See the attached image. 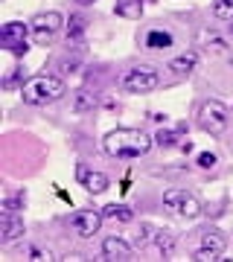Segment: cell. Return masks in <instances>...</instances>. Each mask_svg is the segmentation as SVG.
Returning a JSON list of instances; mask_svg holds the SVG:
<instances>
[{
    "mask_svg": "<svg viewBox=\"0 0 233 262\" xmlns=\"http://www.w3.org/2000/svg\"><path fill=\"white\" fill-rule=\"evenodd\" d=\"M160 84V70L155 64H134L120 76V88L125 94H149Z\"/></svg>",
    "mask_w": 233,
    "mask_h": 262,
    "instance_id": "obj_3",
    "label": "cell"
},
{
    "mask_svg": "<svg viewBox=\"0 0 233 262\" xmlns=\"http://www.w3.org/2000/svg\"><path fill=\"white\" fill-rule=\"evenodd\" d=\"M163 207L166 210H172L175 215H181V219H198V215L204 213V207H201V201H198L193 192H186V189H166L163 192Z\"/></svg>",
    "mask_w": 233,
    "mask_h": 262,
    "instance_id": "obj_6",
    "label": "cell"
},
{
    "mask_svg": "<svg viewBox=\"0 0 233 262\" xmlns=\"http://www.w3.org/2000/svg\"><path fill=\"white\" fill-rule=\"evenodd\" d=\"M175 143H178L175 131H163L160 128L158 134H155V146H160V149H169V146H175Z\"/></svg>",
    "mask_w": 233,
    "mask_h": 262,
    "instance_id": "obj_26",
    "label": "cell"
},
{
    "mask_svg": "<svg viewBox=\"0 0 233 262\" xmlns=\"http://www.w3.org/2000/svg\"><path fill=\"white\" fill-rule=\"evenodd\" d=\"M155 245H158V251H160V256H163V259H172V256H175L178 239H175V233H172V230H158Z\"/></svg>",
    "mask_w": 233,
    "mask_h": 262,
    "instance_id": "obj_17",
    "label": "cell"
},
{
    "mask_svg": "<svg viewBox=\"0 0 233 262\" xmlns=\"http://www.w3.org/2000/svg\"><path fill=\"white\" fill-rule=\"evenodd\" d=\"M88 32V18L84 15H70L67 20V41H79Z\"/></svg>",
    "mask_w": 233,
    "mask_h": 262,
    "instance_id": "obj_19",
    "label": "cell"
},
{
    "mask_svg": "<svg viewBox=\"0 0 233 262\" xmlns=\"http://www.w3.org/2000/svg\"><path fill=\"white\" fill-rule=\"evenodd\" d=\"M196 64H198V50H186V53H181V56H175L169 61L166 70H172L175 76H189L196 70Z\"/></svg>",
    "mask_w": 233,
    "mask_h": 262,
    "instance_id": "obj_13",
    "label": "cell"
},
{
    "mask_svg": "<svg viewBox=\"0 0 233 262\" xmlns=\"http://www.w3.org/2000/svg\"><path fill=\"white\" fill-rule=\"evenodd\" d=\"M32 32L29 29V24H24V20H6L3 24V29H0V41H3V47L9 50V53H15V56H27V35Z\"/></svg>",
    "mask_w": 233,
    "mask_h": 262,
    "instance_id": "obj_7",
    "label": "cell"
},
{
    "mask_svg": "<svg viewBox=\"0 0 233 262\" xmlns=\"http://www.w3.org/2000/svg\"><path fill=\"white\" fill-rule=\"evenodd\" d=\"M114 12L125 20H140V15H143V0H117L114 3Z\"/></svg>",
    "mask_w": 233,
    "mask_h": 262,
    "instance_id": "obj_16",
    "label": "cell"
},
{
    "mask_svg": "<svg viewBox=\"0 0 233 262\" xmlns=\"http://www.w3.org/2000/svg\"><path fill=\"white\" fill-rule=\"evenodd\" d=\"M230 64H233V53H230Z\"/></svg>",
    "mask_w": 233,
    "mask_h": 262,
    "instance_id": "obj_32",
    "label": "cell"
},
{
    "mask_svg": "<svg viewBox=\"0 0 233 262\" xmlns=\"http://www.w3.org/2000/svg\"><path fill=\"white\" fill-rule=\"evenodd\" d=\"M155 236H158V227H152V225H140V233H137V248H146L149 242H155Z\"/></svg>",
    "mask_w": 233,
    "mask_h": 262,
    "instance_id": "obj_25",
    "label": "cell"
},
{
    "mask_svg": "<svg viewBox=\"0 0 233 262\" xmlns=\"http://www.w3.org/2000/svg\"><path fill=\"white\" fill-rule=\"evenodd\" d=\"M227 27H230V35H233V20H230V24H227Z\"/></svg>",
    "mask_w": 233,
    "mask_h": 262,
    "instance_id": "obj_31",
    "label": "cell"
},
{
    "mask_svg": "<svg viewBox=\"0 0 233 262\" xmlns=\"http://www.w3.org/2000/svg\"><path fill=\"white\" fill-rule=\"evenodd\" d=\"M198 47L213 50V53H224V50H227V41H224L222 35L210 32V29H201V32H198Z\"/></svg>",
    "mask_w": 233,
    "mask_h": 262,
    "instance_id": "obj_18",
    "label": "cell"
},
{
    "mask_svg": "<svg viewBox=\"0 0 233 262\" xmlns=\"http://www.w3.org/2000/svg\"><path fill=\"white\" fill-rule=\"evenodd\" d=\"M102 215L105 219H114V222H134V213H131L125 204H108V207H102Z\"/></svg>",
    "mask_w": 233,
    "mask_h": 262,
    "instance_id": "obj_20",
    "label": "cell"
},
{
    "mask_svg": "<svg viewBox=\"0 0 233 262\" xmlns=\"http://www.w3.org/2000/svg\"><path fill=\"white\" fill-rule=\"evenodd\" d=\"M102 219H105L102 210H76L70 215V227L79 239H93L102 227Z\"/></svg>",
    "mask_w": 233,
    "mask_h": 262,
    "instance_id": "obj_8",
    "label": "cell"
},
{
    "mask_svg": "<svg viewBox=\"0 0 233 262\" xmlns=\"http://www.w3.org/2000/svg\"><path fill=\"white\" fill-rule=\"evenodd\" d=\"M143 47L146 50H166V47H172V32H166V29H152V32H146V38H143Z\"/></svg>",
    "mask_w": 233,
    "mask_h": 262,
    "instance_id": "obj_15",
    "label": "cell"
},
{
    "mask_svg": "<svg viewBox=\"0 0 233 262\" xmlns=\"http://www.w3.org/2000/svg\"><path fill=\"white\" fill-rule=\"evenodd\" d=\"M222 259H227V256H222L219 251H210V248H198L193 253V262H222Z\"/></svg>",
    "mask_w": 233,
    "mask_h": 262,
    "instance_id": "obj_24",
    "label": "cell"
},
{
    "mask_svg": "<svg viewBox=\"0 0 233 262\" xmlns=\"http://www.w3.org/2000/svg\"><path fill=\"white\" fill-rule=\"evenodd\" d=\"M152 146H155V137H149L143 128H117L102 137V149L111 158H120V160L143 158V155H149Z\"/></svg>",
    "mask_w": 233,
    "mask_h": 262,
    "instance_id": "obj_1",
    "label": "cell"
},
{
    "mask_svg": "<svg viewBox=\"0 0 233 262\" xmlns=\"http://www.w3.org/2000/svg\"><path fill=\"white\" fill-rule=\"evenodd\" d=\"M76 3H79V6H93L96 0H76Z\"/></svg>",
    "mask_w": 233,
    "mask_h": 262,
    "instance_id": "obj_30",
    "label": "cell"
},
{
    "mask_svg": "<svg viewBox=\"0 0 233 262\" xmlns=\"http://www.w3.org/2000/svg\"><path fill=\"white\" fill-rule=\"evenodd\" d=\"M24 233H27V227H24V219L18 213H0V242L9 245Z\"/></svg>",
    "mask_w": 233,
    "mask_h": 262,
    "instance_id": "obj_11",
    "label": "cell"
},
{
    "mask_svg": "<svg viewBox=\"0 0 233 262\" xmlns=\"http://www.w3.org/2000/svg\"><path fill=\"white\" fill-rule=\"evenodd\" d=\"M210 9H213V15L219 20H227V24L233 20V0H213Z\"/></svg>",
    "mask_w": 233,
    "mask_h": 262,
    "instance_id": "obj_22",
    "label": "cell"
},
{
    "mask_svg": "<svg viewBox=\"0 0 233 262\" xmlns=\"http://www.w3.org/2000/svg\"><path fill=\"white\" fill-rule=\"evenodd\" d=\"M198 128L207 134H224L230 128V108L219 99H207L198 108Z\"/></svg>",
    "mask_w": 233,
    "mask_h": 262,
    "instance_id": "obj_4",
    "label": "cell"
},
{
    "mask_svg": "<svg viewBox=\"0 0 233 262\" xmlns=\"http://www.w3.org/2000/svg\"><path fill=\"white\" fill-rule=\"evenodd\" d=\"M27 259H32V262H50V259H56V256H53L50 251H44V248H35V245H32V248H27Z\"/></svg>",
    "mask_w": 233,
    "mask_h": 262,
    "instance_id": "obj_27",
    "label": "cell"
},
{
    "mask_svg": "<svg viewBox=\"0 0 233 262\" xmlns=\"http://www.w3.org/2000/svg\"><path fill=\"white\" fill-rule=\"evenodd\" d=\"M24 204H27V192H15V195L3 198L0 210H3V213H18V210H24Z\"/></svg>",
    "mask_w": 233,
    "mask_h": 262,
    "instance_id": "obj_23",
    "label": "cell"
},
{
    "mask_svg": "<svg viewBox=\"0 0 233 262\" xmlns=\"http://www.w3.org/2000/svg\"><path fill=\"white\" fill-rule=\"evenodd\" d=\"M198 239H201V248H210V251L224 253V248H227L224 233H222V230H216V227H204V230H198Z\"/></svg>",
    "mask_w": 233,
    "mask_h": 262,
    "instance_id": "obj_14",
    "label": "cell"
},
{
    "mask_svg": "<svg viewBox=\"0 0 233 262\" xmlns=\"http://www.w3.org/2000/svg\"><path fill=\"white\" fill-rule=\"evenodd\" d=\"M96 108H99V96L88 91V88H82V91H76L70 96V111L73 114H93Z\"/></svg>",
    "mask_w": 233,
    "mask_h": 262,
    "instance_id": "obj_12",
    "label": "cell"
},
{
    "mask_svg": "<svg viewBox=\"0 0 233 262\" xmlns=\"http://www.w3.org/2000/svg\"><path fill=\"white\" fill-rule=\"evenodd\" d=\"M102 259L129 262V259H134V248H131L125 239H120V236H108V239L102 242Z\"/></svg>",
    "mask_w": 233,
    "mask_h": 262,
    "instance_id": "obj_10",
    "label": "cell"
},
{
    "mask_svg": "<svg viewBox=\"0 0 233 262\" xmlns=\"http://www.w3.org/2000/svg\"><path fill=\"white\" fill-rule=\"evenodd\" d=\"M79 67H82V58H79V56H65V58H58V61H56L58 76H70V73H76Z\"/></svg>",
    "mask_w": 233,
    "mask_h": 262,
    "instance_id": "obj_21",
    "label": "cell"
},
{
    "mask_svg": "<svg viewBox=\"0 0 233 262\" xmlns=\"http://www.w3.org/2000/svg\"><path fill=\"white\" fill-rule=\"evenodd\" d=\"M61 27H67L65 15H61V12H56V9L38 12L35 18L29 20V29H32V38H35L38 47H47V44H50V41L61 32Z\"/></svg>",
    "mask_w": 233,
    "mask_h": 262,
    "instance_id": "obj_5",
    "label": "cell"
},
{
    "mask_svg": "<svg viewBox=\"0 0 233 262\" xmlns=\"http://www.w3.org/2000/svg\"><path fill=\"white\" fill-rule=\"evenodd\" d=\"M18 94L27 105H53L67 94V84H65L61 76L38 73V76H32V79H27V82L20 84Z\"/></svg>",
    "mask_w": 233,
    "mask_h": 262,
    "instance_id": "obj_2",
    "label": "cell"
},
{
    "mask_svg": "<svg viewBox=\"0 0 233 262\" xmlns=\"http://www.w3.org/2000/svg\"><path fill=\"white\" fill-rule=\"evenodd\" d=\"M76 181H79L88 192H93V195H99V192H105V189L111 187V181H108V175H105V172L84 166V163H79V166H76Z\"/></svg>",
    "mask_w": 233,
    "mask_h": 262,
    "instance_id": "obj_9",
    "label": "cell"
},
{
    "mask_svg": "<svg viewBox=\"0 0 233 262\" xmlns=\"http://www.w3.org/2000/svg\"><path fill=\"white\" fill-rule=\"evenodd\" d=\"M20 76H24V70H20V67H15V73L9 76V79H3V88H15V84H18V79Z\"/></svg>",
    "mask_w": 233,
    "mask_h": 262,
    "instance_id": "obj_29",
    "label": "cell"
},
{
    "mask_svg": "<svg viewBox=\"0 0 233 262\" xmlns=\"http://www.w3.org/2000/svg\"><path fill=\"white\" fill-rule=\"evenodd\" d=\"M196 163H198L201 169H216V163H219V158H216L213 151H201V155L196 158Z\"/></svg>",
    "mask_w": 233,
    "mask_h": 262,
    "instance_id": "obj_28",
    "label": "cell"
}]
</instances>
